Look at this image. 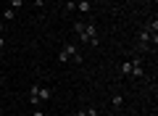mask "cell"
Listing matches in <instances>:
<instances>
[{"instance_id":"10","label":"cell","mask_w":158,"mask_h":116,"mask_svg":"<svg viewBox=\"0 0 158 116\" xmlns=\"http://www.w3.org/2000/svg\"><path fill=\"white\" fill-rule=\"evenodd\" d=\"M3 16H6V21H13V19H16V11H13V8H8Z\"/></svg>"},{"instance_id":"16","label":"cell","mask_w":158,"mask_h":116,"mask_svg":"<svg viewBox=\"0 0 158 116\" xmlns=\"http://www.w3.org/2000/svg\"><path fill=\"white\" fill-rule=\"evenodd\" d=\"M32 116H45V114H42V111H34V114Z\"/></svg>"},{"instance_id":"8","label":"cell","mask_w":158,"mask_h":116,"mask_svg":"<svg viewBox=\"0 0 158 116\" xmlns=\"http://www.w3.org/2000/svg\"><path fill=\"white\" fill-rule=\"evenodd\" d=\"M111 105H113V108H121V105H124V95H113V98H111Z\"/></svg>"},{"instance_id":"14","label":"cell","mask_w":158,"mask_h":116,"mask_svg":"<svg viewBox=\"0 0 158 116\" xmlns=\"http://www.w3.org/2000/svg\"><path fill=\"white\" fill-rule=\"evenodd\" d=\"M0 50H6V37L0 34Z\"/></svg>"},{"instance_id":"5","label":"cell","mask_w":158,"mask_h":116,"mask_svg":"<svg viewBox=\"0 0 158 116\" xmlns=\"http://www.w3.org/2000/svg\"><path fill=\"white\" fill-rule=\"evenodd\" d=\"M37 90H40V82H34L32 87H29V103H32V105H40V98H37Z\"/></svg>"},{"instance_id":"12","label":"cell","mask_w":158,"mask_h":116,"mask_svg":"<svg viewBox=\"0 0 158 116\" xmlns=\"http://www.w3.org/2000/svg\"><path fill=\"white\" fill-rule=\"evenodd\" d=\"M66 11H69V13L77 11V3H74V0H69V3H66Z\"/></svg>"},{"instance_id":"11","label":"cell","mask_w":158,"mask_h":116,"mask_svg":"<svg viewBox=\"0 0 158 116\" xmlns=\"http://www.w3.org/2000/svg\"><path fill=\"white\" fill-rule=\"evenodd\" d=\"M85 114H87V116H100V111H98L95 105H90V108H85Z\"/></svg>"},{"instance_id":"18","label":"cell","mask_w":158,"mask_h":116,"mask_svg":"<svg viewBox=\"0 0 158 116\" xmlns=\"http://www.w3.org/2000/svg\"><path fill=\"white\" fill-rule=\"evenodd\" d=\"M77 3H79V0H77Z\"/></svg>"},{"instance_id":"6","label":"cell","mask_w":158,"mask_h":116,"mask_svg":"<svg viewBox=\"0 0 158 116\" xmlns=\"http://www.w3.org/2000/svg\"><path fill=\"white\" fill-rule=\"evenodd\" d=\"M142 29H145V32H150V34H158V19H156V16H153V19H148Z\"/></svg>"},{"instance_id":"1","label":"cell","mask_w":158,"mask_h":116,"mask_svg":"<svg viewBox=\"0 0 158 116\" xmlns=\"http://www.w3.org/2000/svg\"><path fill=\"white\" fill-rule=\"evenodd\" d=\"M58 61L61 63H69V61L71 63H82V53H79V48L74 42H66L61 48V53H58Z\"/></svg>"},{"instance_id":"7","label":"cell","mask_w":158,"mask_h":116,"mask_svg":"<svg viewBox=\"0 0 158 116\" xmlns=\"http://www.w3.org/2000/svg\"><path fill=\"white\" fill-rule=\"evenodd\" d=\"M74 3H77V0H74ZM77 11L79 13H90V0H79V3H77Z\"/></svg>"},{"instance_id":"2","label":"cell","mask_w":158,"mask_h":116,"mask_svg":"<svg viewBox=\"0 0 158 116\" xmlns=\"http://www.w3.org/2000/svg\"><path fill=\"white\" fill-rule=\"evenodd\" d=\"M79 40L87 45H92V48H98L100 45V37H98V27L92 21H85V29H82V34H79Z\"/></svg>"},{"instance_id":"15","label":"cell","mask_w":158,"mask_h":116,"mask_svg":"<svg viewBox=\"0 0 158 116\" xmlns=\"http://www.w3.org/2000/svg\"><path fill=\"white\" fill-rule=\"evenodd\" d=\"M3 32H6V24H3V21H0V34H3Z\"/></svg>"},{"instance_id":"4","label":"cell","mask_w":158,"mask_h":116,"mask_svg":"<svg viewBox=\"0 0 158 116\" xmlns=\"http://www.w3.org/2000/svg\"><path fill=\"white\" fill-rule=\"evenodd\" d=\"M37 98H40V103H45V100H50V98H53V90H50V87H45V84H40Z\"/></svg>"},{"instance_id":"3","label":"cell","mask_w":158,"mask_h":116,"mask_svg":"<svg viewBox=\"0 0 158 116\" xmlns=\"http://www.w3.org/2000/svg\"><path fill=\"white\" fill-rule=\"evenodd\" d=\"M132 77H137V79L145 77V69H142V58H132Z\"/></svg>"},{"instance_id":"17","label":"cell","mask_w":158,"mask_h":116,"mask_svg":"<svg viewBox=\"0 0 158 116\" xmlns=\"http://www.w3.org/2000/svg\"><path fill=\"white\" fill-rule=\"evenodd\" d=\"M98 3H108V0H98Z\"/></svg>"},{"instance_id":"9","label":"cell","mask_w":158,"mask_h":116,"mask_svg":"<svg viewBox=\"0 0 158 116\" xmlns=\"http://www.w3.org/2000/svg\"><path fill=\"white\" fill-rule=\"evenodd\" d=\"M121 74H124V77H129V74H132V61H124V63H121Z\"/></svg>"},{"instance_id":"13","label":"cell","mask_w":158,"mask_h":116,"mask_svg":"<svg viewBox=\"0 0 158 116\" xmlns=\"http://www.w3.org/2000/svg\"><path fill=\"white\" fill-rule=\"evenodd\" d=\"M24 6V0H11V8H13V11H16V8H21Z\"/></svg>"}]
</instances>
